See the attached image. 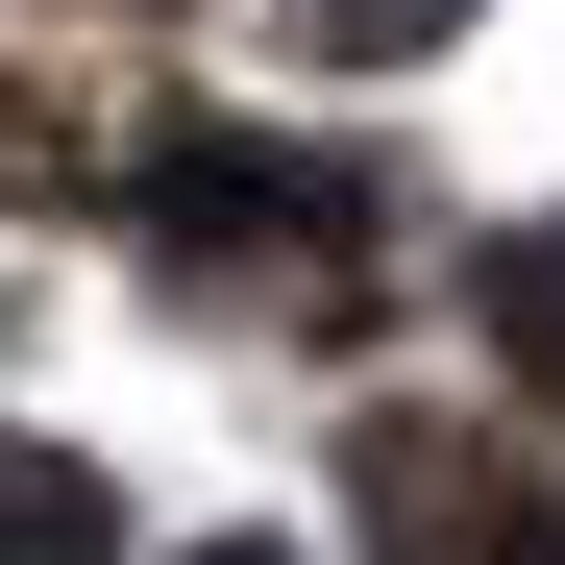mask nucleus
I'll return each mask as SVG.
<instances>
[{
	"label": "nucleus",
	"mask_w": 565,
	"mask_h": 565,
	"mask_svg": "<svg viewBox=\"0 0 565 565\" xmlns=\"http://www.w3.org/2000/svg\"><path fill=\"white\" fill-rule=\"evenodd\" d=\"M124 198H148V246L198 270V296L369 320V172H344V148H222V124H198V148H148Z\"/></svg>",
	"instance_id": "1"
},
{
	"label": "nucleus",
	"mask_w": 565,
	"mask_h": 565,
	"mask_svg": "<svg viewBox=\"0 0 565 565\" xmlns=\"http://www.w3.org/2000/svg\"><path fill=\"white\" fill-rule=\"evenodd\" d=\"M369 541L394 565H565V492L467 418H369Z\"/></svg>",
	"instance_id": "2"
},
{
	"label": "nucleus",
	"mask_w": 565,
	"mask_h": 565,
	"mask_svg": "<svg viewBox=\"0 0 565 565\" xmlns=\"http://www.w3.org/2000/svg\"><path fill=\"white\" fill-rule=\"evenodd\" d=\"M467 320H492V369L565 418V222H492V246H467Z\"/></svg>",
	"instance_id": "3"
},
{
	"label": "nucleus",
	"mask_w": 565,
	"mask_h": 565,
	"mask_svg": "<svg viewBox=\"0 0 565 565\" xmlns=\"http://www.w3.org/2000/svg\"><path fill=\"white\" fill-rule=\"evenodd\" d=\"M0 565H124V492L74 443H25V418H0Z\"/></svg>",
	"instance_id": "4"
},
{
	"label": "nucleus",
	"mask_w": 565,
	"mask_h": 565,
	"mask_svg": "<svg viewBox=\"0 0 565 565\" xmlns=\"http://www.w3.org/2000/svg\"><path fill=\"white\" fill-rule=\"evenodd\" d=\"M296 50H443V0H296Z\"/></svg>",
	"instance_id": "5"
},
{
	"label": "nucleus",
	"mask_w": 565,
	"mask_h": 565,
	"mask_svg": "<svg viewBox=\"0 0 565 565\" xmlns=\"http://www.w3.org/2000/svg\"><path fill=\"white\" fill-rule=\"evenodd\" d=\"M198 565H296V541H198Z\"/></svg>",
	"instance_id": "6"
}]
</instances>
